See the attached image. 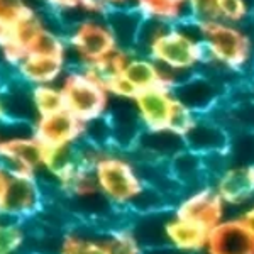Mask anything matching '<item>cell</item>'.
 Wrapping results in <instances>:
<instances>
[{
    "instance_id": "6da1fadb",
    "label": "cell",
    "mask_w": 254,
    "mask_h": 254,
    "mask_svg": "<svg viewBox=\"0 0 254 254\" xmlns=\"http://www.w3.org/2000/svg\"><path fill=\"white\" fill-rule=\"evenodd\" d=\"M203 46V63L200 66H219L243 76L251 63V38L243 26L224 20L198 24Z\"/></svg>"
},
{
    "instance_id": "7a4b0ae2",
    "label": "cell",
    "mask_w": 254,
    "mask_h": 254,
    "mask_svg": "<svg viewBox=\"0 0 254 254\" xmlns=\"http://www.w3.org/2000/svg\"><path fill=\"white\" fill-rule=\"evenodd\" d=\"M146 56L175 75L187 76L203 63L200 26L190 19L171 24L147 49Z\"/></svg>"
},
{
    "instance_id": "3957f363",
    "label": "cell",
    "mask_w": 254,
    "mask_h": 254,
    "mask_svg": "<svg viewBox=\"0 0 254 254\" xmlns=\"http://www.w3.org/2000/svg\"><path fill=\"white\" fill-rule=\"evenodd\" d=\"M97 188L117 212H126L144 190L136 166L126 153L107 149L93 166Z\"/></svg>"
},
{
    "instance_id": "277c9868",
    "label": "cell",
    "mask_w": 254,
    "mask_h": 254,
    "mask_svg": "<svg viewBox=\"0 0 254 254\" xmlns=\"http://www.w3.org/2000/svg\"><path fill=\"white\" fill-rule=\"evenodd\" d=\"M61 93L64 109L78 121L90 122L104 117L109 109L110 95L104 85L81 68H68L64 73Z\"/></svg>"
},
{
    "instance_id": "5b68a950",
    "label": "cell",
    "mask_w": 254,
    "mask_h": 254,
    "mask_svg": "<svg viewBox=\"0 0 254 254\" xmlns=\"http://www.w3.org/2000/svg\"><path fill=\"white\" fill-rule=\"evenodd\" d=\"M7 183L0 203V219L26 224L38 217L48 203L43 183L34 173L7 171Z\"/></svg>"
},
{
    "instance_id": "8992f818",
    "label": "cell",
    "mask_w": 254,
    "mask_h": 254,
    "mask_svg": "<svg viewBox=\"0 0 254 254\" xmlns=\"http://www.w3.org/2000/svg\"><path fill=\"white\" fill-rule=\"evenodd\" d=\"M68 51L78 58V66H90L117 51V43L102 17H87L66 34Z\"/></svg>"
},
{
    "instance_id": "52a82bcc",
    "label": "cell",
    "mask_w": 254,
    "mask_h": 254,
    "mask_svg": "<svg viewBox=\"0 0 254 254\" xmlns=\"http://www.w3.org/2000/svg\"><path fill=\"white\" fill-rule=\"evenodd\" d=\"M205 249L212 254H253L254 253V212L253 208L232 220H222L208 231Z\"/></svg>"
},
{
    "instance_id": "ba28073f",
    "label": "cell",
    "mask_w": 254,
    "mask_h": 254,
    "mask_svg": "<svg viewBox=\"0 0 254 254\" xmlns=\"http://www.w3.org/2000/svg\"><path fill=\"white\" fill-rule=\"evenodd\" d=\"M46 147L34 134L0 139V165L7 171L34 173L43 170Z\"/></svg>"
},
{
    "instance_id": "9c48e42d",
    "label": "cell",
    "mask_w": 254,
    "mask_h": 254,
    "mask_svg": "<svg viewBox=\"0 0 254 254\" xmlns=\"http://www.w3.org/2000/svg\"><path fill=\"white\" fill-rule=\"evenodd\" d=\"M225 203L220 200L212 185H203L190 193L183 195L176 202L173 214L191 222L202 225L203 229L210 231L219 222L224 220Z\"/></svg>"
},
{
    "instance_id": "30bf717a",
    "label": "cell",
    "mask_w": 254,
    "mask_h": 254,
    "mask_svg": "<svg viewBox=\"0 0 254 254\" xmlns=\"http://www.w3.org/2000/svg\"><path fill=\"white\" fill-rule=\"evenodd\" d=\"M232 134L212 116H196L193 126L183 136V144L188 151L207 156L214 153H229Z\"/></svg>"
},
{
    "instance_id": "8fae6325",
    "label": "cell",
    "mask_w": 254,
    "mask_h": 254,
    "mask_svg": "<svg viewBox=\"0 0 254 254\" xmlns=\"http://www.w3.org/2000/svg\"><path fill=\"white\" fill-rule=\"evenodd\" d=\"M85 124L66 109L38 117L32 126V134L43 142L44 147L73 144L83 137Z\"/></svg>"
},
{
    "instance_id": "7c38bea8",
    "label": "cell",
    "mask_w": 254,
    "mask_h": 254,
    "mask_svg": "<svg viewBox=\"0 0 254 254\" xmlns=\"http://www.w3.org/2000/svg\"><path fill=\"white\" fill-rule=\"evenodd\" d=\"M68 69L66 56H49L27 53L19 60V63L12 68V73L19 81L27 87L38 85H56L58 80L64 76Z\"/></svg>"
},
{
    "instance_id": "4fadbf2b",
    "label": "cell",
    "mask_w": 254,
    "mask_h": 254,
    "mask_svg": "<svg viewBox=\"0 0 254 254\" xmlns=\"http://www.w3.org/2000/svg\"><path fill=\"white\" fill-rule=\"evenodd\" d=\"M173 92L166 85H156V87L139 90L132 98V104L142 129H166L168 117H170V110L173 107Z\"/></svg>"
},
{
    "instance_id": "5bb4252c",
    "label": "cell",
    "mask_w": 254,
    "mask_h": 254,
    "mask_svg": "<svg viewBox=\"0 0 254 254\" xmlns=\"http://www.w3.org/2000/svg\"><path fill=\"white\" fill-rule=\"evenodd\" d=\"M225 205L241 207L248 203L254 191V168L253 165L227 166L210 183Z\"/></svg>"
},
{
    "instance_id": "9a60e30c",
    "label": "cell",
    "mask_w": 254,
    "mask_h": 254,
    "mask_svg": "<svg viewBox=\"0 0 254 254\" xmlns=\"http://www.w3.org/2000/svg\"><path fill=\"white\" fill-rule=\"evenodd\" d=\"M163 232L166 246H171L178 251L196 253L203 251L207 246V229L180 215L173 214V217H166Z\"/></svg>"
},
{
    "instance_id": "2e32d148",
    "label": "cell",
    "mask_w": 254,
    "mask_h": 254,
    "mask_svg": "<svg viewBox=\"0 0 254 254\" xmlns=\"http://www.w3.org/2000/svg\"><path fill=\"white\" fill-rule=\"evenodd\" d=\"M102 19L112 32L119 49L126 53H136L139 27L144 19L136 10V7H114Z\"/></svg>"
},
{
    "instance_id": "e0dca14e",
    "label": "cell",
    "mask_w": 254,
    "mask_h": 254,
    "mask_svg": "<svg viewBox=\"0 0 254 254\" xmlns=\"http://www.w3.org/2000/svg\"><path fill=\"white\" fill-rule=\"evenodd\" d=\"M134 7L144 19L166 24L187 19V0H134Z\"/></svg>"
},
{
    "instance_id": "ac0fdd59",
    "label": "cell",
    "mask_w": 254,
    "mask_h": 254,
    "mask_svg": "<svg viewBox=\"0 0 254 254\" xmlns=\"http://www.w3.org/2000/svg\"><path fill=\"white\" fill-rule=\"evenodd\" d=\"M31 98H32V104H34L38 117L48 116V114L58 112V110L64 109L61 88L55 87V85H38V87H31Z\"/></svg>"
},
{
    "instance_id": "d6986e66",
    "label": "cell",
    "mask_w": 254,
    "mask_h": 254,
    "mask_svg": "<svg viewBox=\"0 0 254 254\" xmlns=\"http://www.w3.org/2000/svg\"><path fill=\"white\" fill-rule=\"evenodd\" d=\"M27 234L24 224L0 219V254H10L24 248Z\"/></svg>"
},
{
    "instance_id": "ffe728a7",
    "label": "cell",
    "mask_w": 254,
    "mask_h": 254,
    "mask_svg": "<svg viewBox=\"0 0 254 254\" xmlns=\"http://www.w3.org/2000/svg\"><path fill=\"white\" fill-rule=\"evenodd\" d=\"M34 12L27 0H0V32L12 29Z\"/></svg>"
},
{
    "instance_id": "44dd1931",
    "label": "cell",
    "mask_w": 254,
    "mask_h": 254,
    "mask_svg": "<svg viewBox=\"0 0 254 254\" xmlns=\"http://www.w3.org/2000/svg\"><path fill=\"white\" fill-rule=\"evenodd\" d=\"M187 19L195 24L220 20L219 0H187Z\"/></svg>"
},
{
    "instance_id": "7402d4cb",
    "label": "cell",
    "mask_w": 254,
    "mask_h": 254,
    "mask_svg": "<svg viewBox=\"0 0 254 254\" xmlns=\"http://www.w3.org/2000/svg\"><path fill=\"white\" fill-rule=\"evenodd\" d=\"M195 119H196V114L191 112L187 105H183L182 102H178L175 98L173 107L170 110V117H168L166 129L171 130L176 136L183 137L188 132V129L193 126Z\"/></svg>"
},
{
    "instance_id": "603a6c76",
    "label": "cell",
    "mask_w": 254,
    "mask_h": 254,
    "mask_svg": "<svg viewBox=\"0 0 254 254\" xmlns=\"http://www.w3.org/2000/svg\"><path fill=\"white\" fill-rule=\"evenodd\" d=\"M249 12L248 0H219V17L224 22L243 26L251 15Z\"/></svg>"
},
{
    "instance_id": "cb8c5ba5",
    "label": "cell",
    "mask_w": 254,
    "mask_h": 254,
    "mask_svg": "<svg viewBox=\"0 0 254 254\" xmlns=\"http://www.w3.org/2000/svg\"><path fill=\"white\" fill-rule=\"evenodd\" d=\"M43 3L51 12H64L80 7V0H43Z\"/></svg>"
},
{
    "instance_id": "d4e9b609",
    "label": "cell",
    "mask_w": 254,
    "mask_h": 254,
    "mask_svg": "<svg viewBox=\"0 0 254 254\" xmlns=\"http://www.w3.org/2000/svg\"><path fill=\"white\" fill-rule=\"evenodd\" d=\"M7 176H9V173H7V170H5V168H3L2 165H0V203H2L3 190H5Z\"/></svg>"
},
{
    "instance_id": "484cf974",
    "label": "cell",
    "mask_w": 254,
    "mask_h": 254,
    "mask_svg": "<svg viewBox=\"0 0 254 254\" xmlns=\"http://www.w3.org/2000/svg\"><path fill=\"white\" fill-rule=\"evenodd\" d=\"M5 121V112H3V109H2V104H0V124Z\"/></svg>"
},
{
    "instance_id": "4316f807",
    "label": "cell",
    "mask_w": 254,
    "mask_h": 254,
    "mask_svg": "<svg viewBox=\"0 0 254 254\" xmlns=\"http://www.w3.org/2000/svg\"><path fill=\"white\" fill-rule=\"evenodd\" d=\"M2 83H3V81H2V78H0V88H2Z\"/></svg>"
}]
</instances>
